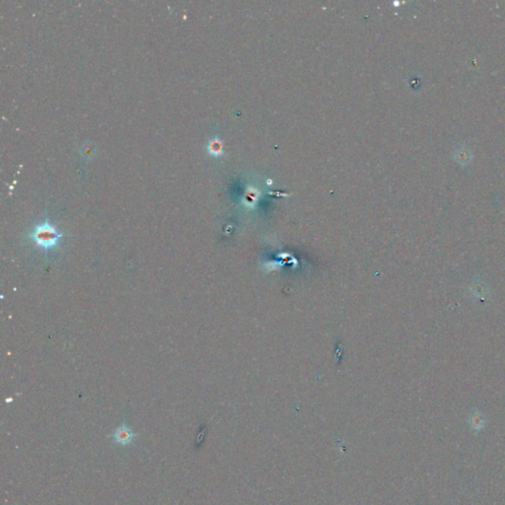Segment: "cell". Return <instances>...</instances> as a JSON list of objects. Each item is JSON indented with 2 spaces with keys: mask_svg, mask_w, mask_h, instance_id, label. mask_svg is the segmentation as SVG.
<instances>
[{
  "mask_svg": "<svg viewBox=\"0 0 505 505\" xmlns=\"http://www.w3.org/2000/svg\"><path fill=\"white\" fill-rule=\"evenodd\" d=\"M30 237L37 244V246L48 251L52 250L59 245L60 240L63 238V235L48 220H46L34 228V231L32 232Z\"/></svg>",
  "mask_w": 505,
  "mask_h": 505,
  "instance_id": "cell-1",
  "label": "cell"
},
{
  "mask_svg": "<svg viewBox=\"0 0 505 505\" xmlns=\"http://www.w3.org/2000/svg\"><path fill=\"white\" fill-rule=\"evenodd\" d=\"M113 438L115 441L119 443V444L128 445L133 441V439L135 438V434L132 432V430L128 426L124 425V426H120L116 429L115 433L113 434Z\"/></svg>",
  "mask_w": 505,
  "mask_h": 505,
  "instance_id": "cell-2",
  "label": "cell"
},
{
  "mask_svg": "<svg viewBox=\"0 0 505 505\" xmlns=\"http://www.w3.org/2000/svg\"><path fill=\"white\" fill-rule=\"evenodd\" d=\"M208 151L212 155H220L221 152H222L220 142H218L216 139V141H213V142H210L209 145H208Z\"/></svg>",
  "mask_w": 505,
  "mask_h": 505,
  "instance_id": "cell-3",
  "label": "cell"
}]
</instances>
